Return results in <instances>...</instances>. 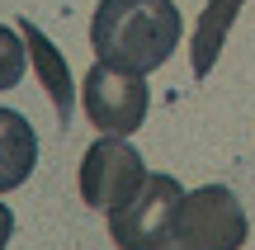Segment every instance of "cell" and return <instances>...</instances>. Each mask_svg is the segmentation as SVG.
<instances>
[{
	"label": "cell",
	"mask_w": 255,
	"mask_h": 250,
	"mask_svg": "<svg viewBox=\"0 0 255 250\" xmlns=\"http://www.w3.org/2000/svg\"><path fill=\"white\" fill-rule=\"evenodd\" d=\"M180 5L175 0H100L90 19L95 62L123 66V71H156L180 47Z\"/></svg>",
	"instance_id": "cell-1"
},
{
	"label": "cell",
	"mask_w": 255,
	"mask_h": 250,
	"mask_svg": "<svg viewBox=\"0 0 255 250\" xmlns=\"http://www.w3.org/2000/svg\"><path fill=\"white\" fill-rule=\"evenodd\" d=\"M184 189L175 175H146L137 194L109 213V236L119 250H165L175 241V208Z\"/></svg>",
	"instance_id": "cell-2"
},
{
	"label": "cell",
	"mask_w": 255,
	"mask_h": 250,
	"mask_svg": "<svg viewBox=\"0 0 255 250\" xmlns=\"http://www.w3.org/2000/svg\"><path fill=\"white\" fill-rule=\"evenodd\" d=\"M246 232V208L227 184L189 189L175 208V246L184 250H241Z\"/></svg>",
	"instance_id": "cell-3"
},
{
	"label": "cell",
	"mask_w": 255,
	"mask_h": 250,
	"mask_svg": "<svg viewBox=\"0 0 255 250\" xmlns=\"http://www.w3.org/2000/svg\"><path fill=\"white\" fill-rule=\"evenodd\" d=\"M81 104H85V118L100 128V137H128L146 118V81L137 71L95 62L85 71Z\"/></svg>",
	"instance_id": "cell-4"
},
{
	"label": "cell",
	"mask_w": 255,
	"mask_h": 250,
	"mask_svg": "<svg viewBox=\"0 0 255 250\" xmlns=\"http://www.w3.org/2000/svg\"><path fill=\"white\" fill-rule=\"evenodd\" d=\"M142 179H146V166L123 137H100L81 156V198L95 213H114L119 203H128Z\"/></svg>",
	"instance_id": "cell-5"
},
{
	"label": "cell",
	"mask_w": 255,
	"mask_h": 250,
	"mask_svg": "<svg viewBox=\"0 0 255 250\" xmlns=\"http://www.w3.org/2000/svg\"><path fill=\"white\" fill-rule=\"evenodd\" d=\"M19 33H24V47H28V62H33V71H38V81H43V90L52 94V109H57V118H71V109H76V90H71V71H66V57L57 52L52 43L43 38V28L38 24H19Z\"/></svg>",
	"instance_id": "cell-6"
},
{
	"label": "cell",
	"mask_w": 255,
	"mask_h": 250,
	"mask_svg": "<svg viewBox=\"0 0 255 250\" xmlns=\"http://www.w3.org/2000/svg\"><path fill=\"white\" fill-rule=\"evenodd\" d=\"M38 166V137L24 113L0 109V194L19 189Z\"/></svg>",
	"instance_id": "cell-7"
},
{
	"label": "cell",
	"mask_w": 255,
	"mask_h": 250,
	"mask_svg": "<svg viewBox=\"0 0 255 250\" xmlns=\"http://www.w3.org/2000/svg\"><path fill=\"white\" fill-rule=\"evenodd\" d=\"M241 5H246V0H208V9L199 14L194 38H189V66H194V76H199V81L218 66V52H222V43H227L232 24H237Z\"/></svg>",
	"instance_id": "cell-8"
},
{
	"label": "cell",
	"mask_w": 255,
	"mask_h": 250,
	"mask_svg": "<svg viewBox=\"0 0 255 250\" xmlns=\"http://www.w3.org/2000/svg\"><path fill=\"white\" fill-rule=\"evenodd\" d=\"M24 62H28L24 33H14L9 24H0V90H14V85L24 81Z\"/></svg>",
	"instance_id": "cell-9"
},
{
	"label": "cell",
	"mask_w": 255,
	"mask_h": 250,
	"mask_svg": "<svg viewBox=\"0 0 255 250\" xmlns=\"http://www.w3.org/2000/svg\"><path fill=\"white\" fill-rule=\"evenodd\" d=\"M9 236H14V213H9V208L0 203V250L9 246Z\"/></svg>",
	"instance_id": "cell-10"
},
{
	"label": "cell",
	"mask_w": 255,
	"mask_h": 250,
	"mask_svg": "<svg viewBox=\"0 0 255 250\" xmlns=\"http://www.w3.org/2000/svg\"><path fill=\"white\" fill-rule=\"evenodd\" d=\"M165 250H184V246H165Z\"/></svg>",
	"instance_id": "cell-11"
}]
</instances>
